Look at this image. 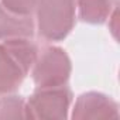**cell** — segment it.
Wrapping results in <instances>:
<instances>
[{
	"instance_id": "8992f818",
	"label": "cell",
	"mask_w": 120,
	"mask_h": 120,
	"mask_svg": "<svg viewBox=\"0 0 120 120\" xmlns=\"http://www.w3.org/2000/svg\"><path fill=\"white\" fill-rule=\"evenodd\" d=\"M35 21L33 14H19L0 4V41L13 38H33Z\"/></svg>"
},
{
	"instance_id": "5b68a950",
	"label": "cell",
	"mask_w": 120,
	"mask_h": 120,
	"mask_svg": "<svg viewBox=\"0 0 120 120\" xmlns=\"http://www.w3.org/2000/svg\"><path fill=\"white\" fill-rule=\"evenodd\" d=\"M69 117L76 120L88 119H119V105L102 92H85L78 96Z\"/></svg>"
},
{
	"instance_id": "277c9868",
	"label": "cell",
	"mask_w": 120,
	"mask_h": 120,
	"mask_svg": "<svg viewBox=\"0 0 120 120\" xmlns=\"http://www.w3.org/2000/svg\"><path fill=\"white\" fill-rule=\"evenodd\" d=\"M72 92L65 86L37 88L26 100L27 119H67L72 106Z\"/></svg>"
},
{
	"instance_id": "9c48e42d",
	"label": "cell",
	"mask_w": 120,
	"mask_h": 120,
	"mask_svg": "<svg viewBox=\"0 0 120 120\" xmlns=\"http://www.w3.org/2000/svg\"><path fill=\"white\" fill-rule=\"evenodd\" d=\"M37 0H0V4L19 14H33Z\"/></svg>"
},
{
	"instance_id": "7a4b0ae2",
	"label": "cell",
	"mask_w": 120,
	"mask_h": 120,
	"mask_svg": "<svg viewBox=\"0 0 120 120\" xmlns=\"http://www.w3.org/2000/svg\"><path fill=\"white\" fill-rule=\"evenodd\" d=\"M78 0H37L35 30L45 41H62L69 35L76 20Z\"/></svg>"
},
{
	"instance_id": "6da1fadb",
	"label": "cell",
	"mask_w": 120,
	"mask_h": 120,
	"mask_svg": "<svg viewBox=\"0 0 120 120\" xmlns=\"http://www.w3.org/2000/svg\"><path fill=\"white\" fill-rule=\"evenodd\" d=\"M38 52V47L31 38L0 41V96L14 93L21 86Z\"/></svg>"
},
{
	"instance_id": "52a82bcc",
	"label": "cell",
	"mask_w": 120,
	"mask_h": 120,
	"mask_svg": "<svg viewBox=\"0 0 120 120\" xmlns=\"http://www.w3.org/2000/svg\"><path fill=\"white\" fill-rule=\"evenodd\" d=\"M117 4V0H78L76 11L83 23L96 26L106 23Z\"/></svg>"
},
{
	"instance_id": "3957f363",
	"label": "cell",
	"mask_w": 120,
	"mask_h": 120,
	"mask_svg": "<svg viewBox=\"0 0 120 120\" xmlns=\"http://www.w3.org/2000/svg\"><path fill=\"white\" fill-rule=\"evenodd\" d=\"M30 72L37 88L65 86L72 74L71 58L64 48L49 45L38 52Z\"/></svg>"
},
{
	"instance_id": "ba28073f",
	"label": "cell",
	"mask_w": 120,
	"mask_h": 120,
	"mask_svg": "<svg viewBox=\"0 0 120 120\" xmlns=\"http://www.w3.org/2000/svg\"><path fill=\"white\" fill-rule=\"evenodd\" d=\"M0 119H27L26 99L16 93L0 96Z\"/></svg>"
},
{
	"instance_id": "30bf717a",
	"label": "cell",
	"mask_w": 120,
	"mask_h": 120,
	"mask_svg": "<svg viewBox=\"0 0 120 120\" xmlns=\"http://www.w3.org/2000/svg\"><path fill=\"white\" fill-rule=\"evenodd\" d=\"M107 24H109V30H110L113 38L117 40V33H119V4L110 13V16L107 19Z\"/></svg>"
}]
</instances>
